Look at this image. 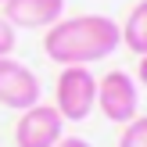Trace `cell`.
Returning <instances> with one entry per match:
<instances>
[{"label": "cell", "instance_id": "obj_3", "mask_svg": "<svg viewBox=\"0 0 147 147\" xmlns=\"http://www.w3.org/2000/svg\"><path fill=\"white\" fill-rule=\"evenodd\" d=\"M97 108L108 122L126 126L129 119H136L140 111V86L129 72H108L97 83Z\"/></svg>", "mask_w": 147, "mask_h": 147}, {"label": "cell", "instance_id": "obj_11", "mask_svg": "<svg viewBox=\"0 0 147 147\" xmlns=\"http://www.w3.org/2000/svg\"><path fill=\"white\" fill-rule=\"evenodd\" d=\"M136 79H140V83L147 86V54L140 57V68H136Z\"/></svg>", "mask_w": 147, "mask_h": 147}, {"label": "cell", "instance_id": "obj_1", "mask_svg": "<svg viewBox=\"0 0 147 147\" xmlns=\"http://www.w3.org/2000/svg\"><path fill=\"white\" fill-rule=\"evenodd\" d=\"M122 47L119 22L108 14H65L43 36V54L54 65H93L100 57H111Z\"/></svg>", "mask_w": 147, "mask_h": 147}, {"label": "cell", "instance_id": "obj_4", "mask_svg": "<svg viewBox=\"0 0 147 147\" xmlns=\"http://www.w3.org/2000/svg\"><path fill=\"white\" fill-rule=\"evenodd\" d=\"M65 126H68V122L61 119V111H57L54 104L36 100L32 108H25V111L18 115L14 144L18 147H54L65 136Z\"/></svg>", "mask_w": 147, "mask_h": 147}, {"label": "cell", "instance_id": "obj_6", "mask_svg": "<svg viewBox=\"0 0 147 147\" xmlns=\"http://www.w3.org/2000/svg\"><path fill=\"white\" fill-rule=\"evenodd\" d=\"M0 7L14 29H50L65 18V0H4Z\"/></svg>", "mask_w": 147, "mask_h": 147}, {"label": "cell", "instance_id": "obj_9", "mask_svg": "<svg viewBox=\"0 0 147 147\" xmlns=\"http://www.w3.org/2000/svg\"><path fill=\"white\" fill-rule=\"evenodd\" d=\"M14 43H18V29H14L11 22H7L4 14H0V57H11Z\"/></svg>", "mask_w": 147, "mask_h": 147}, {"label": "cell", "instance_id": "obj_10", "mask_svg": "<svg viewBox=\"0 0 147 147\" xmlns=\"http://www.w3.org/2000/svg\"><path fill=\"white\" fill-rule=\"evenodd\" d=\"M54 147H93V144H90V140H83V136H68V133H65Z\"/></svg>", "mask_w": 147, "mask_h": 147}, {"label": "cell", "instance_id": "obj_5", "mask_svg": "<svg viewBox=\"0 0 147 147\" xmlns=\"http://www.w3.org/2000/svg\"><path fill=\"white\" fill-rule=\"evenodd\" d=\"M36 100H43V86L36 72L18 57H0V104L11 111H25Z\"/></svg>", "mask_w": 147, "mask_h": 147}, {"label": "cell", "instance_id": "obj_12", "mask_svg": "<svg viewBox=\"0 0 147 147\" xmlns=\"http://www.w3.org/2000/svg\"><path fill=\"white\" fill-rule=\"evenodd\" d=\"M0 4H4V0H0Z\"/></svg>", "mask_w": 147, "mask_h": 147}, {"label": "cell", "instance_id": "obj_8", "mask_svg": "<svg viewBox=\"0 0 147 147\" xmlns=\"http://www.w3.org/2000/svg\"><path fill=\"white\" fill-rule=\"evenodd\" d=\"M119 147H147V115L126 122V129L119 133Z\"/></svg>", "mask_w": 147, "mask_h": 147}, {"label": "cell", "instance_id": "obj_2", "mask_svg": "<svg viewBox=\"0 0 147 147\" xmlns=\"http://www.w3.org/2000/svg\"><path fill=\"white\" fill-rule=\"evenodd\" d=\"M54 108L65 122H83L97 108V76L90 65H65L54 83Z\"/></svg>", "mask_w": 147, "mask_h": 147}, {"label": "cell", "instance_id": "obj_7", "mask_svg": "<svg viewBox=\"0 0 147 147\" xmlns=\"http://www.w3.org/2000/svg\"><path fill=\"white\" fill-rule=\"evenodd\" d=\"M119 36H122V47H129L133 54H147V0L133 4L129 18L119 25Z\"/></svg>", "mask_w": 147, "mask_h": 147}]
</instances>
